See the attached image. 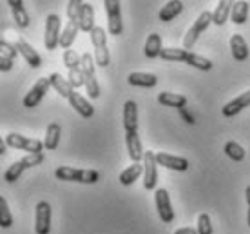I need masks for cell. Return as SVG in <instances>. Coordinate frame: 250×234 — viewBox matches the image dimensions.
Masks as SVG:
<instances>
[{
    "label": "cell",
    "mask_w": 250,
    "mask_h": 234,
    "mask_svg": "<svg viewBox=\"0 0 250 234\" xmlns=\"http://www.w3.org/2000/svg\"><path fill=\"white\" fill-rule=\"evenodd\" d=\"M78 31H80L78 20H69L67 24H65V27L62 29V35H60V47L67 51L71 45L75 44Z\"/></svg>",
    "instance_id": "44dd1931"
},
{
    "label": "cell",
    "mask_w": 250,
    "mask_h": 234,
    "mask_svg": "<svg viewBox=\"0 0 250 234\" xmlns=\"http://www.w3.org/2000/svg\"><path fill=\"white\" fill-rule=\"evenodd\" d=\"M13 58H9V57H6V55H0V71H11L13 69Z\"/></svg>",
    "instance_id": "ab89813d"
},
{
    "label": "cell",
    "mask_w": 250,
    "mask_h": 234,
    "mask_svg": "<svg viewBox=\"0 0 250 234\" xmlns=\"http://www.w3.org/2000/svg\"><path fill=\"white\" fill-rule=\"evenodd\" d=\"M69 104H71V107L75 109L82 118H91V116L94 114V107L89 104L87 98H83V96H82L80 93H76V91L71 93V96H69Z\"/></svg>",
    "instance_id": "d6986e66"
},
{
    "label": "cell",
    "mask_w": 250,
    "mask_h": 234,
    "mask_svg": "<svg viewBox=\"0 0 250 234\" xmlns=\"http://www.w3.org/2000/svg\"><path fill=\"white\" fill-rule=\"evenodd\" d=\"M63 64H65V67H67L69 71L82 69V57L73 49L63 51Z\"/></svg>",
    "instance_id": "e575fe53"
},
{
    "label": "cell",
    "mask_w": 250,
    "mask_h": 234,
    "mask_svg": "<svg viewBox=\"0 0 250 234\" xmlns=\"http://www.w3.org/2000/svg\"><path fill=\"white\" fill-rule=\"evenodd\" d=\"M158 102L165 107H176L178 111L187 106V96L178 95V93H160Z\"/></svg>",
    "instance_id": "4316f807"
},
{
    "label": "cell",
    "mask_w": 250,
    "mask_h": 234,
    "mask_svg": "<svg viewBox=\"0 0 250 234\" xmlns=\"http://www.w3.org/2000/svg\"><path fill=\"white\" fill-rule=\"evenodd\" d=\"M82 73H83V80H85V89H87L89 93V98L96 100L100 96V84L96 80L94 62H93V57L89 53L82 55Z\"/></svg>",
    "instance_id": "8992f818"
},
{
    "label": "cell",
    "mask_w": 250,
    "mask_h": 234,
    "mask_svg": "<svg viewBox=\"0 0 250 234\" xmlns=\"http://www.w3.org/2000/svg\"><path fill=\"white\" fill-rule=\"evenodd\" d=\"M247 223H249V227H250V207H249V213H247Z\"/></svg>",
    "instance_id": "f6af8a7d"
},
{
    "label": "cell",
    "mask_w": 250,
    "mask_h": 234,
    "mask_svg": "<svg viewBox=\"0 0 250 234\" xmlns=\"http://www.w3.org/2000/svg\"><path fill=\"white\" fill-rule=\"evenodd\" d=\"M6 144L13 149H19V151H25L27 154H40L44 151V142L35 138H27L22 136L19 133H9L6 136Z\"/></svg>",
    "instance_id": "52a82bcc"
},
{
    "label": "cell",
    "mask_w": 250,
    "mask_h": 234,
    "mask_svg": "<svg viewBox=\"0 0 250 234\" xmlns=\"http://www.w3.org/2000/svg\"><path fill=\"white\" fill-rule=\"evenodd\" d=\"M0 55H6V57L15 60V57L19 55V51H17L15 44H9L7 40H0Z\"/></svg>",
    "instance_id": "f35d334b"
},
{
    "label": "cell",
    "mask_w": 250,
    "mask_h": 234,
    "mask_svg": "<svg viewBox=\"0 0 250 234\" xmlns=\"http://www.w3.org/2000/svg\"><path fill=\"white\" fill-rule=\"evenodd\" d=\"M245 196H247V203H249V207H250V185L245 189Z\"/></svg>",
    "instance_id": "ee69618b"
},
{
    "label": "cell",
    "mask_w": 250,
    "mask_h": 234,
    "mask_svg": "<svg viewBox=\"0 0 250 234\" xmlns=\"http://www.w3.org/2000/svg\"><path fill=\"white\" fill-rule=\"evenodd\" d=\"M125 142H127V151H129L132 164H140V160H144L145 152L144 147H142V140L138 136V131L125 133Z\"/></svg>",
    "instance_id": "2e32d148"
},
{
    "label": "cell",
    "mask_w": 250,
    "mask_h": 234,
    "mask_svg": "<svg viewBox=\"0 0 250 234\" xmlns=\"http://www.w3.org/2000/svg\"><path fill=\"white\" fill-rule=\"evenodd\" d=\"M249 106H250V89L245 91V93H241L239 96H236V98L230 100L229 104H225L223 109H221V113H223V116H234V114L241 113L243 109H247Z\"/></svg>",
    "instance_id": "e0dca14e"
},
{
    "label": "cell",
    "mask_w": 250,
    "mask_h": 234,
    "mask_svg": "<svg viewBox=\"0 0 250 234\" xmlns=\"http://www.w3.org/2000/svg\"><path fill=\"white\" fill-rule=\"evenodd\" d=\"M163 51V45H162V35H158V33H150L147 40H145V47H144V53L147 58H158L162 55Z\"/></svg>",
    "instance_id": "d4e9b609"
},
{
    "label": "cell",
    "mask_w": 250,
    "mask_h": 234,
    "mask_svg": "<svg viewBox=\"0 0 250 234\" xmlns=\"http://www.w3.org/2000/svg\"><path fill=\"white\" fill-rule=\"evenodd\" d=\"M107 11V27L109 33L118 37L124 31V22H122V7H120L118 0H105L104 2Z\"/></svg>",
    "instance_id": "9c48e42d"
},
{
    "label": "cell",
    "mask_w": 250,
    "mask_h": 234,
    "mask_svg": "<svg viewBox=\"0 0 250 234\" xmlns=\"http://www.w3.org/2000/svg\"><path fill=\"white\" fill-rule=\"evenodd\" d=\"M124 129L125 133L138 131V106L134 100H127L124 104Z\"/></svg>",
    "instance_id": "ac0fdd59"
},
{
    "label": "cell",
    "mask_w": 250,
    "mask_h": 234,
    "mask_svg": "<svg viewBox=\"0 0 250 234\" xmlns=\"http://www.w3.org/2000/svg\"><path fill=\"white\" fill-rule=\"evenodd\" d=\"M223 151H225V154L229 156L230 160H234V162H243L245 160V149L241 146H239L238 142H234V140H230V142H227L225 147H223Z\"/></svg>",
    "instance_id": "d6a6232c"
},
{
    "label": "cell",
    "mask_w": 250,
    "mask_h": 234,
    "mask_svg": "<svg viewBox=\"0 0 250 234\" xmlns=\"http://www.w3.org/2000/svg\"><path fill=\"white\" fill-rule=\"evenodd\" d=\"M60 134H62V127L58 122H51L47 129H45V140H44V147L47 151H55L60 144Z\"/></svg>",
    "instance_id": "cb8c5ba5"
},
{
    "label": "cell",
    "mask_w": 250,
    "mask_h": 234,
    "mask_svg": "<svg viewBox=\"0 0 250 234\" xmlns=\"http://www.w3.org/2000/svg\"><path fill=\"white\" fill-rule=\"evenodd\" d=\"M174 234H198V229H194V227H182V229H178Z\"/></svg>",
    "instance_id": "b9f144b4"
},
{
    "label": "cell",
    "mask_w": 250,
    "mask_h": 234,
    "mask_svg": "<svg viewBox=\"0 0 250 234\" xmlns=\"http://www.w3.org/2000/svg\"><path fill=\"white\" fill-rule=\"evenodd\" d=\"M57 180L62 182H78V184H96L100 180V172L94 169H75L69 165H60L55 171Z\"/></svg>",
    "instance_id": "7a4b0ae2"
},
{
    "label": "cell",
    "mask_w": 250,
    "mask_h": 234,
    "mask_svg": "<svg viewBox=\"0 0 250 234\" xmlns=\"http://www.w3.org/2000/svg\"><path fill=\"white\" fill-rule=\"evenodd\" d=\"M180 114H182V118L187 122V124H190V126H192V124H196V122H194V116L190 113H187V109H185V107L180 109Z\"/></svg>",
    "instance_id": "60d3db41"
},
{
    "label": "cell",
    "mask_w": 250,
    "mask_h": 234,
    "mask_svg": "<svg viewBox=\"0 0 250 234\" xmlns=\"http://www.w3.org/2000/svg\"><path fill=\"white\" fill-rule=\"evenodd\" d=\"M49 78H51V85H53V89H55L62 98H67L69 100V96H71V93H73V87H71V84H69L67 78H63L60 73H53Z\"/></svg>",
    "instance_id": "4dcf8cb0"
},
{
    "label": "cell",
    "mask_w": 250,
    "mask_h": 234,
    "mask_svg": "<svg viewBox=\"0 0 250 234\" xmlns=\"http://www.w3.org/2000/svg\"><path fill=\"white\" fill-rule=\"evenodd\" d=\"M60 27H62V22H60V17L57 13H51L45 19V35H44V44L45 49L55 51L60 45Z\"/></svg>",
    "instance_id": "ba28073f"
},
{
    "label": "cell",
    "mask_w": 250,
    "mask_h": 234,
    "mask_svg": "<svg viewBox=\"0 0 250 234\" xmlns=\"http://www.w3.org/2000/svg\"><path fill=\"white\" fill-rule=\"evenodd\" d=\"M51 231V205L49 202L37 203V209H35V233L37 234H49Z\"/></svg>",
    "instance_id": "4fadbf2b"
},
{
    "label": "cell",
    "mask_w": 250,
    "mask_h": 234,
    "mask_svg": "<svg viewBox=\"0 0 250 234\" xmlns=\"http://www.w3.org/2000/svg\"><path fill=\"white\" fill-rule=\"evenodd\" d=\"M232 6H234V2H229V0H221L218 2V6L216 9L212 11V24L216 25H223L229 20L232 13Z\"/></svg>",
    "instance_id": "83f0119b"
},
{
    "label": "cell",
    "mask_w": 250,
    "mask_h": 234,
    "mask_svg": "<svg viewBox=\"0 0 250 234\" xmlns=\"http://www.w3.org/2000/svg\"><path fill=\"white\" fill-rule=\"evenodd\" d=\"M212 24V13L210 11H203L196 19V22H194L192 25H190V29L187 31V35H185V38H183V49L185 51H190L194 47V44L198 42V38H200L201 33L207 31V27Z\"/></svg>",
    "instance_id": "5b68a950"
},
{
    "label": "cell",
    "mask_w": 250,
    "mask_h": 234,
    "mask_svg": "<svg viewBox=\"0 0 250 234\" xmlns=\"http://www.w3.org/2000/svg\"><path fill=\"white\" fill-rule=\"evenodd\" d=\"M7 6L11 7L13 19H15L17 25L22 27V29H25V27L29 25V13L25 11L24 2H22V0H7Z\"/></svg>",
    "instance_id": "7402d4cb"
},
{
    "label": "cell",
    "mask_w": 250,
    "mask_h": 234,
    "mask_svg": "<svg viewBox=\"0 0 250 234\" xmlns=\"http://www.w3.org/2000/svg\"><path fill=\"white\" fill-rule=\"evenodd\" d=\"M183 9V2L182 0H170L167 2L165 6L160 9L158 13V19L162 20V22H170V20H174Z\"/></svg>",
    "instance_id": "484cf974"
},
{
    "label": "cell",
    "mask_w": 250,
    "mask_h": 234,
    "mask_svg": "<svg viewBox=\"0 0 250 234\" xmlns=\"http://www.w3.org/2000/svg\"><path fill=\"white\" fill-rule=\"evenodd\" d=\"M230 51L232 57L238 62H245L249 58V45H247V40L241 35H232L230 37Z\"/></svg>",
    "instance_id": "603a6c76"
},
{
    "label": "cell",
    "mask_w": 250,
    "mask_h": 234,
    "mask_svg": "<svg viewBox=\"0 0 250 234\" xmlns=\"http://www.w3.org/2000/svg\"><path fill=\"white\" fill-rule=\"evenodd\" d=\"M67 80H69V84H71V87L73 89H78V87H82V85H85V80H83V73H82V69L69 71Z\"/></svg>",
    "instance_id": "74e56055"
},
{
    "label": "cell",
    "mask_w": 250,
    "mask_h": 234,
    "mask_svg": "<svg viewBox=\"0 0 250 234\" xmlns=\"http://www.w3.org/2000/svg\"><path fill=\"white\" fill-rule=\"evenodd\" d=\"M51 87H53V85H51L49 76H47V78H45V76L38 78L37 82H35V85L31 87V91L24 96V107H27V109L37 107L38 104L42 102V98L47 95V91H49Z\"/></svg>",
    "instance_id": "30bf717a"
},
{
    "label": "cell",
    "mask_w": 250,
    "mask_h": 234,
    "mask_svg": "<svg viewBox=\"0 0 250 234\" xmlns=\"http://www.w3.org/2000/svg\"><path fill=\"white\" fill-rule=\"evenodd\" d=\"M156 162L162 167H167V169L180 171V172L188 171V167H190L187 158H183V156H172V154H167V152H156Z\"/></svg>",
    "instance_id": "5bb4252c"
},
{
    "label": "cell",
    "mask_w": 250,
    "mask_h": 234,
    "mask_svg": "<svg viewBox=\"0 0 250 234\" xmlns=\"http://www.w3.org/2000/svg\"><path fill=\"white\" fill-rule=\"evenodd\" d=\"M160 58L162 60H169V62H185L190 67H196V69L200 71L212 69V60L201 57V55H196L192 51L178 49V47H163Z\"/></svg>",
    "instance_id": "6da1fadb"
},
{
    "label": "cell",
    "mask_w": 250,
    "mask_h": 234,
    "mask_svg": "<svg viewBox=\"0 0 250 234\" xmlns=\"http://www.w3.org/2000/svg\"><path fill=\"white\" fill-rule=\"evenodd\" d=\"M78 24H80V31L83 33H93V29L96 27L94 25V7L91 4H83V9L80 13V19H78Z\"/></svg>",
    "instance_id": "f1b7e54d"
},
{
    "label": "cell",
    "mask_w": 250,
    "mask_h": 234,
    "mask_svg": "<svg viewBox=\"0 0 250 234\" xmlns=\"http://www.w3.org/2000/svg\"><path fill=\"white\" fill-rule=\"evenodd\" d=\"M83 4L82 0H69L67 2V17L69 20H78L80 19V13L83 9Z\"/></svg>",
    "instance_id": "8d00e7d4"
},
{
    "label": "cell",
    "mask_w": 250,
    "mask_h": 234,
    "mask_svg": "<svg viewBox=\"0 0 250 234\" xmlns=\"http://www.w3.org/2000/svg\"><path fill=\"white\" fill-rule=\"evenodd\" d=\"M198 234H212L214 233V227H212V220H210V216L203 213L200 214L198 218Z\"/></svg>",
    "instance_id": "d590c367"
},
{
    "label": "cell",
    "mask_w": 250,
    "mask_h": 234,
    "mask_svg": "<svg viewBox=\"0 0 250 234\" xmlns=\"http://www.w3.org/2000/svg\"><path fill=\"white\" fill-rule=\"evenodd\" d=\"M91 42L94 45V58H96V65L105 69L111 64V53H109V47H107V33L104 27H94L93 33H91Z\"/></svg>",
    "instance_id": "3957f363"
},
{
    "label": "cell",
    "mask_w": 250,
    "mask_h": 234,
    "mask_svg": "<svg viewBox=\"0 0 250 234\" xmlns=\"http://www.w3.org/2000/svg\"><path fill=\"white\" fill-rule=\"evenodd\" d=\"M249 2H245V0H239V2H234V6H232V13H230V20L234 22L236 25H243L249 19Z\"/></svg>",
    "instance_id": "1f68e13d"
},
{
    "label": "cell",
    "mask_w": 250,
    "mask_h": 234,
    "mask_svg": "<svg viewBox=\"0 0 250 234\" xmlns=\"http://www.w3.org/2000/svg\"><path fill=\"white\" fill-rule=\"evenodd\" d=\"M142 174H144V164H132V165H129L127 169L122 171V174H120V184L125 185V187H129V185L134 184Z\"/></svg>",
    "instance_id": "f546056e"
},
{
    "label": "cell",
    "mask_w": 250,
    "mask_h": 234,
    "mask_svg": "<svg viewBox=\"0 0 250 234\" xmlns=\"http://www.w3.org/2000/svg\"><path fill=\"white\" fill-rule=\"evenodd\" d=\"M15 47H17V51H19V55L24 57V60L31 65L33 69H38V67L42 65V58H40V55L33 49L31 44H27V42H25L24 38H17Z\"/></svg>",
    "instance_id": "9a60e30c"
},
{
    "label": "cell",
    "mask_w": 250,
    "mask_h": 234,
    "mask_svg": "<svg viewBox=\"0 0 250 234\" xmlns=\"http://www.w3.org/2000/svg\"><path fill=\"white\" fill-rule=\"evenodd\" d=\"M127 82L134 85V87H144V89H152L156 87L158 84V76L152 75V73H131L127 76Z\"/></svg>",
    "instance_id": "ffe728a7"
},
{
    "label": "cell",
    "mask_w": 250,
    "mask_h": 234,
    "mask_svg": "<svg viewBox=\"0 0 250 234\" xmlns=\"http://www.w3.org/2000/svg\"><path fill=\"white\" fill-rule=\"evenodd\" d=\"M7 144H6V140H4V142H2V140H0V154H6V149H7Z\"/></svg>",
    "instance_id": "7bdbcfd3"
},
{
    "label": "cell",
    "mask_w": 250,
    "mask_h": 234,
    "mask_svg": "<svg viewBox=\"0 0 250 234\" xmlns=\"http://www.w3.org/2000/svg\"><path fill=\"white\" fill-rule=\"evenodd\" d=\"M154 202H156L158 216L163 223H172L174 222V209H172V203H170L169 191L160 187L154 192Z\"/></svg>",
    "instance_id": "8fae6325"
},
{
    "label": "cell",
    "mask_w": 250,
    "mask_h": 234,
    "mask_svg": "<svg viewBox=\"0 0 250 234\" xmlns=\"http://www.w3.org/2000/svg\"><path fill=\"white\" fill-rule=\"evenodd\" d=\"M158 184V162L156 152L147 151L144 156V187L147 191L156 189Z\"/></svg>",
    "instance_id": "7c38bea8"
},
{
    "label": "cell",
    "mask_w": 250,
    "mask_h": 234,
    "mask_svg": "<svg viewBox=\"0 0 250 234\" xmlns=\"http://www.w3.org/2000/svg\"><path fill=\"white\" fill-rule=\"evenodd\" d=\"M0 225L4 229H9L13 225L11 209H9V203L4 196H0Z\"/></svg>",
    "instance_id": "836d02e7"
},
{
    "label": "cell",
    "mask_w": 250,
    "mask_h": 234,
    "mask_svg": "<svg viewBox=\"0 0 250 234\" xmlns=\"http://www.w3.org/2000/svg\"><path fill=\"white\" fill-rule=\"evenodd\" d=\"M44 160H45L44 152H40V154H27V156L17 160L15 164H11L7 167V171L4 172V180H6L7 184H15V182L22 176V172H24L25 169H31L35 165H40Z\"/></svg>",
    "instance_id": "277c9868"
}]
</instances>
